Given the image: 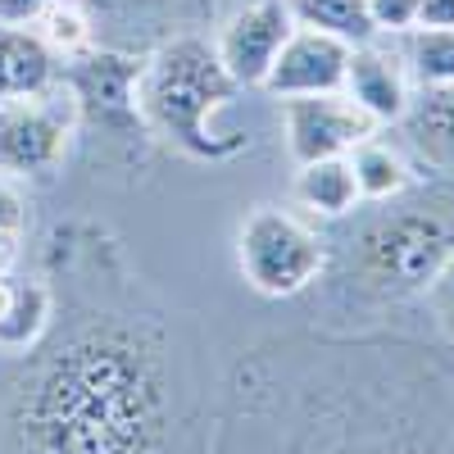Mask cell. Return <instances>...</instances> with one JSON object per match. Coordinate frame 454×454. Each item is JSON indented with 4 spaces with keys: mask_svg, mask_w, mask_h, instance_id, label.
Here are the masks:
<instances>
[{
    "mask_svg": "<svg viewBox=\"0 0 454 454\" xmlns=\"http://www.w3.org/2000/svg\"><path fill=\"white\" fill-rule=\"evenodd\" d=\"M214 454H454V364L400 346L259 350Z\"/></svg>",
    "mask_w": 454,
    "mask_h": 454,
    "instance_id": "1",
    "label": "cell"
},
{
    "mask_svg": "<svg viewBox=\"0 0 454 454\" xmlns=\"http://www.w3.org/2000/svg\"><path fill=\"white\" fill-rule=\"evenodd\" d=\"M182 391L164 336L132 318H87L10 382L14 454H173Z\"/></svg>",
    "mask_w": 454,
    "mask_h": 454,
    "instance_id": "2",
    "label": "cell"
},
{
    "mask_svg": "<svg viewBox=\"0 0 454 454\" xmlns=\"http://www.w3.org/2000/svg\"><path fill=\"white\" fill-rule=\"evenodd\" d=\"M237 82L218 64V51L200 36H177L141 64L137 109L141 128L173 141L196 160H227L246 145L237 128H223Z\"/></svg>",
    "mask_w": 454,
    "mask_h": 454,
    "instance_id": "3",
    "label": "cell"
},
{
    "mask_svg": "<svg viewBox=\"0 0 454 454\" xmlns=\"http://www.w3.org/2000/svg\"><path fill=\"white\" fill-rule=\"evenodd\" d=\"M359 278L382 295L432 291L441 269L454 259V223L436 209H395L364 227L359 237Z\"/></svg>",
    "mask_w": 454,
    "mask_h": 454,
    "instance_id": "4",
    "label": "cell"
},
{
    "mask_svg": "<svg viewBox=\"0 0 454 454\" xmlns=\"http://www.w3.org/2000/svg\"><path fill=\"white\" fill-rule=\"evenodd\" d=\"M237 263L241 278L269 300H291L309 291L327 269V246L309 223L278 205H259L237 232Z\"/></svg>",
    "mask_w": 454,
    "mask_h": 454,
    "instance_id": "5",
    "label": "cell"
},
{
    "mask_svg": "<svg viewBox=\"0 0 454 454\" xmlns=\"http://www.w3.org/2000/svg\"><path fill=\"white\" fill-rule=\"evenodd\" d=\"M78 123H82V109L64 78H55L36 96L0 100V173L42 177L59 168Z\"/></svg>",
    "mask_w": 454,
    "mask_h": 454,
    "instance_id": "6",
    "label": "cell"
},
{
    "mask_svg": "<svg viewBox=\"0 0 454 454\" xmlns=\"http://www.w3.org/2000/svg\"><path fill=\"white\" fill-rule=\"evenodd\" d=\"M282 128L295 164H314L332 155H350L355 145L377 137V123L364 105L346 91H318V96H282Z\"/></svg>",
    "mask_w": 454,
    "mask_h": 454,
    "instance_id": "7",
    "label": "cell"
},
{
    "mask_svg": "<svg viewBox=\"0 0 454 454\" xmlns=\"http://www.w3.org/2000/svg\"><path fill=\"white\" fill-rule=\"evenodd\" d=\"M59 78L68 82L73 96H78L82 119H91L100 128H141V109H137L141 59L87 46L82 55L68 59V68Z\"/></svg>",
    "mask_w": 454,
    "mask_h": 454,
    "instance_id": "8",
    "label": "cell"
},
{
    "mask_svg": "<svg viewBox=\"0 0 454 454\" xmlns=\"http://www.w3.org/2000/svg\"><path fill=\"white\" fill-rule=\"evenodd\" d=\"M295 27V14L286 0H250L218 32V64L237 87H263L269 68L282 51V42Z\"/></svg>",
    "mask_w": 454,
    "mask_h": 454,
    "instance_id": "9",
    "label": "cell"
},
{
    "mask_svg": "<svg viewBox=\"0 0 454 454\" xmlns=\"http://www.w3.org/2000/svg\"><path fill=\"white\" fill-rule=\"evenodd\" d=\"M350 42L323 32V27H305L295 23L291 36L282 42L263 91L269 96H318V91H340L346 87V64H350Z\"/></svg>",
    "mask_w": 454,
    "mask_h": 454,
    "instance_id": "10",
    "label": "cell"
},
{
    "mask_svg": "<svg viewBox=\"0 0 454 454\" xmlns=\"http://www.w3.org/2000/svg\"><path fill=\"white\" fill-rule=\"evenodd\" d=\"M340 91H346L355 105H364L377 123H400L409 100H413V82H409L404 59L377 46V36L350 51L346 87H340Z\"/></svg>",
    "mask_w": 454,
    "mask_h": 454,
    "instance_id": "11",
    "label": "cell"
},
{
    "mask_svg": "<svg viewBox=\"0 0 454 454\" xmlns=\"http://www.w3.org/2000/svg\"><path fill=\"white\" fill-rule=\"evenodd\" d=\"M59 78V59L32 27L0 23V100L36 96Z\"/></svg>",
    "mask_w": 454,
    "mask_h": 454,
    "instance_id": "12",
    "label": "cell"
},
{
    "mask_svg": "<svg viewBox=\"0 0 454 454\" xmlns=\"http://www.w3.org/2000/svg\"><path fill=\"white\" fill-rule=\"evenodd\" d=\"M413 145L427 155V164L454 173V82L450 87H423L409 100L404 119Z\"/></svg>",
    "mask_w": 454,
    "mask_h": 454,
    "instance_id": "13",
    "label": "cell"
},
{
    "mask_svg": "<svg viewBox=\"0 0 454 454\" xmlns=\"http://www.w3.org/2000/svg\"><path fill=\"white\" fill-rule=\"evenodd\" d=\"M295 200L305 205L309 214H323V218L350 214L359 205V182H355L350 155L300 164V173H295Z\"/></svg>",
    "mask_w": 454,
    "mask_h": 454,
    "instance_id": "14",
    "label": "cell"
},
{
    "mask_svg": "<svg viewBox=\"0 0 454 454\" xmlns=\"http://www.w3.org/2000/svg\"><path fill=\"white\" fill-rule=\"evenodd\" d=\"M51 327V295L36 282H19L0 309V350H32Z\"/></svg>",
    "mask_w": 454,
    "mask_h": 454,
    "instance_id": "15",
    "label": "cell"
},
{
    "mask_svg": "<svg viewBox=\"0 0 454 454\" xmlns=\"http://www.w3.org/2000/svg\"><path fill=\"white\" fill-rule=\"evenodd\" d=\"M404 68H409V82H419V91L450 87L454 82V27H409Z\"/></svg>",
    "mask_w": 454,
    "mask_h": 454,
    "instance_id": "16",
    "label": "cell"
},
{
    "mask_svg": "<svg viewBox=\"0 0 454 454\" xmlns=\"http://www.w3.org/2000/svg\"><path fill=\"white\" fill-rule=\"evenodd\" d=\"M286 5H291L295 23L323 27V32L340 36V42H350V46H364L377 36L368 0H286Z\"/></svg>",
    "mask_w": 454,
    "mask_h": 454,
    "instance_id": "17",
    "label": "cell"
},
{
    "mask_svg": "<svg viewBox=\"0 0 454 454\" xmlns=\"http://www.w3.org/2000/svg\"><path fill=\"white\" fill-rule=\"evenodd\" d=\"M350 168L359 182V200H391L409 186V164L400 160V150L382 145L377 137L350 150Z\"/></svg>",
    "mask_w": 454,
    "mask_h": 454,
    "instance_id": "18",
    "label": "cell"
},
{
    "mask_svg": "<svg viewBox=\"0 0 454 454\" xmlns=\"http://www.w3.org/2000/svg\"><path fill=\"white\" fill-rule=\"evenodd\" d=\"M32 32L51 46L55 59H73L91 46V10L82 0H55V5L32 23Z\"/></svg>",
    "mask_w": 454,
    "mask_h": 454,
    "instance_id": "19",
    "label": "cell"
},
{
    "mask_svg": "<svg viewBox=\"0 0 454 454\" xmlns=\"http://www.w3.org/2000/svg\"><path fill=\"white\" fill-rule=\"evenodd\" d=\"M419 5L423 0H368V14L377 32H409L419 23Z\"/></svg>",
    "mask_w": 454,
    "mask_h": 454,
    "instance_id": "20",
    "label": "cell"
},
{
    "mask_svg": "<svg viewBox=\"0 0 454 454\" xmlns=\"http://www.w3.org/2000/svg\"><path fill=\"white\" fill-rule=\"evenodd\" d=\"M432 305H436V323L441 332L450 336V346H454V259L441 269V278L432 282Z\"/></svg>",
    "mask_w": 454,
    "mask_h": 454,
    "instance_id": "21",
    "label": "cell"
},
{
    "mask_svg": "<svg viewBox=\"0 0 454 454\" xmlns=\"http://www.w3.org/2000/svg\"><path fill=\"white\" fill-rule=\"evenodd\" d=\"M27 223V205L19 196V186L10 173H0V232H23Z\"/></svg>",
    "mask_w": 454,
    "mask_h": 454,
    "instance_id": "22",
    "label": "cell"
},
{
    "mask_svg": "<svg viewBox=\"0 0 454 454\" xmlns=\"http://www.w3.org/2000/svg\"><path fill=\"white\" fill-rule=\"evenodd\" d=\"M51 5H55V0H0V23H10V27H32Z\"/></svg>",
    "mask_w": 454,
    "mask_h": 454,
    "instance_id": "23",
    "label": "cell"
},
{
    "mask_svg": "<svg viewBox=\"0 0 454 454\" xmlns=\"http://www.w3.org/2000/svg\"><path fill=\"white\" fill-rule=\"evenodd\" d=\"M413 27H454V0H423Z\"/></svg>",
    "mask_w": 454,
    "mask_h": 454,
    "instance_id": "24",
    "label": "cell"
},
{
    "mask_svg": "<svg viewBox=\"0 0 454 454\" xmlns=\"http://www.w3.org/2000/svg\"><path fill=\"white\" fill-rule=\"evenodd\" d=\"M19 259V232H0V273H10Z\"/></svg>",
    "mask_w": 454,
    "mask_h": 454,
    "instance_id": "25",
    "label": "cell"
},
{
    "mask_svg": "<svg viewBox=\"0 0 454 454\" xmlns=\"http://www.w3.org/2000/svg\"><path fill=\"white\" fill-rule=\"evenodd\" d=\"M82 5H87V10H100V14H105V10H123V5H132V0H82Z\"/></svg>",
    "mask_w": 454,
    "mask_h": 454,
    "instance_id": "26",
    "label": "cell"
}]
</instances>
